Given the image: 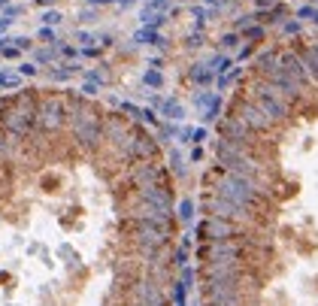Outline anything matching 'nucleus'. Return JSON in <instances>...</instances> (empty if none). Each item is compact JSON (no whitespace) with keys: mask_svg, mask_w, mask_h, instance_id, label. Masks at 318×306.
<instances>
[{"mask_svg":"<svg viewBox=\"0 0 318 306\" xmlns=\"http://www.w3.org/2000/svg\"><path fill=\"white\" fill-rule=\"evenodd\" d=\"M161 146L82 91L0 100V306H176Z\"/></svg>","mask_w":318,"mask_h":306,"instance_id":"1","label":"nucleus"}]
</instances>
